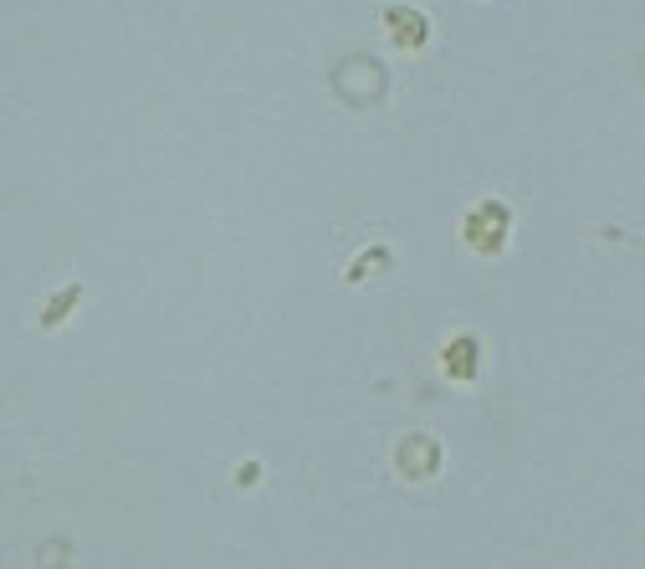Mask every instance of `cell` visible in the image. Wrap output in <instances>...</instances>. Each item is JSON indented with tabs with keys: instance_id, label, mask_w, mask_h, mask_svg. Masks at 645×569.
Masks as SVG:
<instances>
[{
	"instance_id": "obj_1",
	"label": "cell",
	"mask_w": 645,
	"mask_h": 569,
	"mask_svg": "<svg viewBox=\"0 0 645 569\" xmlns=\"http://www.w3.org/2000/svg\"><path fill=\"white\" fill-rule=\"evenodd\" d=\"M502 237H507V206L487 200V206L472 211V221H466V241H472L476 252H497Z\"/></svg>"
},
{
	"instance_id": "obj_2",
	"label": "cell",
	"mask_w": 645,
	"mask_h": 569,
	"mask_svg": "<svg viewBox=\"0 0 645 569\" xmlns=\"http://www.w3.org/2000/svg\"><path fill=\"white\" fill-rule=\"evenodd\" d=\"M384 31H390V41H400V47H421V41L431 37V21H425L421 11H410V6H390V11H384Z\"/></svg>"
},
{
	"instance_id": "obj_3",
	"label": "cell",
	"mask_w": 645,
	"mask_h": 569,
	"mask_svg": "<svg viewBox=\"0 0 645 569\" xmlns=\"http://www.w3.org/2000/svg\"><path fill=\"white\" fill-rule=\"evenodd\" d=\"M435 441H425V437H410L405 447H400V467H405L410 477H421V472H435Z\"/></svg>"
},
{
	"instance_id": "obj_4",
	"label": "cell",
	"mask_w": 645,
	"mask_h": 569,
	"mask_svg": "<svg viewBox=\"0 0 645 569\" xmlns=\"http://www.w3.org/2000/svg\"><path fill=\"white\" fill-rule=\"evenodd\" d=\"M446 370L456 375V380H472L476 375V345L472 339H456V345L446 349Z\"/></svg>"
}]
</instances>
